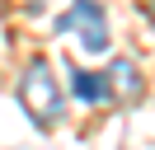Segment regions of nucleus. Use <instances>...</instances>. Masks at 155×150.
<instances>
[{"instance_id": "f257e3e1", "label": "nucleus", "mask_w": 155, "mask_h": 150, "mask_svg": "<svg viewBox=\"0 0 155 150\" xmlns=\"http://www.w3.org/2000/svg\"><path fill=\"white\" fill-rule=\"evenodd\" d=\"M14 94H19V108L28 112V122L38 131H52L61 122V84H57V75H52V66L42 61V56H33L19 70Z\"/></svg>"}, {"instance_id": "f03ea898", "label": "nucleus", "mask_w": 155, "mask_h": 150, "mask_svg": "<svg viewBox=\"0 0 155 150\" xmlns=\"http://www.w3.org/2000/svg\"><path fill=\"white\" fill-rule=\"evenodd\" d=\"M80 38V47H85L89 56L108 52V19H104V5L99 0H71V9L57 19V38Z\"/></svg>"}, {"instance_id": "7ed1b4c3", "label": "nucleus", "mask_w": 155, "mask_h": 150, "mask_svg": "<svg viewBox=\"0 0 155 150\" xmlns=\"http://www.w3.org/2000/svg\"><path fill=\"white\" fill-rule=\"evenodd\" d=\"M104 80H108V94H113V108H132V103L146 94L141 70H136V61H127V56H113V61H108Z\"/></svg>"}, {"instance_id": "20e7f679", "label": "nucleus", "mask_w": 155, "mask_h": 150, "mask_svg": "<svg viewBox=\"0 0 155 150\" xmlns=\"http://www.w3.org/2000/svg\"><path fill=\"white\" fill-rule=\"evenodd\" d=\"M71 89H75L85 103H113L108 80H104V75H94V70H71Z\"/></svg>"}, {"instance_id": "39448f33", "label": "nucleus", "mask_w": 155, "mask_h": 150, "mask_svg": "<svg viewBox=\"0 0 155 150\" xmlns=\"http://www.w3.org/2000/svg\"><path fill=\"white\" fill-rule=\"evenodd\" d=\"M14 5H19V9H24V14H42V9H47V5H52V0H14Z\"/></svg>"}, {"instance_id": "423d86ee", "label": "nucleus", "mask_w": 155, "mask_h": 150, "mask_svg": "<svg viewBox=\"0 0 155 150\" xmlns=\"http://www.w3.org/2000/svg\"><path fill=\"white\" fill-rule=\"evenodd\" d=\"M141 14H146V19L155 24V0H141Z\"/></svg>"}]
</instances>
